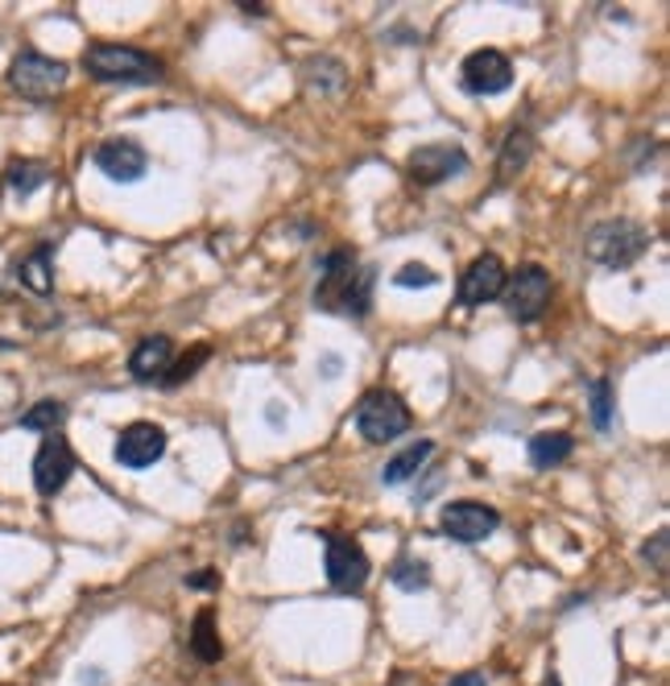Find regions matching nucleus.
<instances>
[{"mask_svg": "<svg viewBox=\"0 0 670 686\" xmlns=\"http://www.w3.org/2000/svg\"><path fill=\"white\" fill-rule=\"evenodd\" d=\"M373 307V269H364L352 248H336L323 257V274L315 281V310L364 319Z\"/></svg>", "mask_w": 670, "mask_h": 686, "instance_id": "f257e3e1", "label": "nucleus"}, {"mask_svg": "<svg viewBox=\"0 0 670 686\" xmlns=\"http://www.w3.org/2000/svg\"><path fill=\"white\" fill-rule=\"evenodd\" d=\"M84 70L96 84H121V87H150L166 75L162 58H154L150 51H138V46H117V42L87 46Z\"/></svg>", "mask_w": 670, "mask_h": 686, "instance_id": "f03ea898", "label": "nucleus"}, {"mask_svg": "<svg viewBox=\"0 0 670 686\" xmlns=\"http://www.w3.org/2000/svg\"><path fill=\"white\" fill-rule=\"evenodd\" d=\"M646 248H650V232L625 215L592 223L584 236V257L592 265H604V269H629L634 261L646 257Z\"/></svg>", "mask_w": 670, "mask_h": 686, "instance_id": "7ed1b4c3", "label": "nucleus"}, {"mask_svg": "<svg viewBox=\"0 0 670 686\" xmlns=\"http://www.w3.org/2000/svg\"><path fill=\"white\" fill-rule=\"evenodd\" d=\"M70 79V67L63 58L37 51H21L9 67V87L18 91L21 100H54Z\"/></svg>", "mask_w": 670, "mask_h": 686, "instance_id": "20e7f679", "label": "nucleus"}, {"mask_svg": "<svg viewBox=\"0 0 670 686\" xmlns=\"http://www.w3.org/2000/svg\"><path fill=\"white\" fill-rule=\"evenodd\" d=\"M550 298H554V286H550V274L542 265H517L501 290V302L517 323H538L547 314Z\"/></svg>", "mask_w": 670, "mask_h": 686, "instance_id": "39448f33", "label": "nucleus"}, {"mask_svg": "<svg viewBox=\"0 0 670 686\" xmlns=\"http://www.w3.org/2000/svg\"><path fill=\"white\" fill-rule=\"evenodd\" d=\"M356 430L364 443H389L410 430V410L394 389H369L356 401Z\"/></svg>", "mask_w": 670, "mask_h": 686, "instance_id": "423d86ee", "label": "nucleus"}, {"mask_svg": "<svg viewBox=\"0 0 670 686\" xmlns=\"http://www.w3.org/2000/svg\"><path fill=\"white\" fill-rule=\"evenodd\" d=\"M468 166H472V157L455 141H430V145H418L406 157V174H410V182H418V187H439L447 178H460Z\"/></svg>", "mask_w": 670, "mask_h": 686, "instance_id": "0eeeda50", "label": "nucleus"}, {"mask_svg": "<svg viewBox=\"0 0 670 686\" xmlns=\"http://www.w3.org/2000/svg\"><path fill=\"white\" fill-rule=\"evenodd\" d=\"M323 566H327V584L336 591H361L369 584V554L356 538L348 533H327L323 538Z\"/></svg>", "mask_w": 670, "mask_h": 686, "instance_id": "6e6552de", "label": "nucleus"}, {"mask_svg": "<svg viewBox=\"0 0 670 686\" xmlns=\"http://www.w3.org/2000/svg\"><path fill=\"white\" fill-rule=\"evenodd\" d=\"M439 525H443V533L451 538V542L476 546V542H484L488 533H497L501 513L493 509V505H484V500H451V505H443Z\"/></svg>", "mask_w": 670, "mask_h": 686, "instance_id": "1a4fd4ad", "label": "nucleus"}, {"mask_svg": "<svg viewBox=\"0 0 670 686\" xmlns=\"http://www.w3.org/2000/svg\"><path fill=\"white\" fill-rule=\"evenodd\" d=\"M460 84H464L468 96H501L514 87V63L493 46L472 51L460 67Z\"/></svg>", "mask_w": 670, "mask_h": 686, "instance_id": "9d476101", "label": "nucleus"}, {"mask_svg": "<svg viewBox=\"0 0 670 686\" xmlns=\"http://www.w3.org/2000/svg\"><path fill=\"white\" fill-rule=\"evenodd\" d=\"M117 464L129 467V472H145L154 467L162 455H166V430L154 427V422H129V427L117 434V446H112Z\"/></svg>", "mask_w": 670, "mask_h": 686, "instance_id": "9b49d317", "label": "nucleus"}, {"mask_svg": "<svg viewBox=\"0 0 670 686\" xmlns=\"http://www.w3.org/2000/svg\"><path fill=\"white\" fill-rule=\"evenodd\" d=\"M96 170L112 182H141L145 170H150V154L141 150L133 137H108L96 145Z\"/></svg>", "mask_w": 670, "mask_h": 686, "instance_id": "f8f14e48", "label": "nucleus"}, {"mask_svg": "<svg viewBox=\"0 0 670 686\" xmlns=\"http://www.w3.org/2000/svg\"><path fill=\"white\" fill-rule=\"evenodd\" d=\"M70 472H75V451L63 434H46L34 455V488L42 497H58L67 488Z\"/></svg>", "mask_w": 670, "mask_h": 686, "instance_id": "ddd939ff", "label": "nucleus"}, {"mask_svg": "<svg viewBox=\"0 0 670 686\" xmlns=\"http://www.w3.org/2000/svg\"><path fill=\"white\" fill-rule=\"evenodd\" d=\"M505 277H509L505 261H501L497 253H481V257L460 274V302H464V307L493 302V298H501V290H505Z\"/></svg>", "mask_w": 670, "mask_h": 686, "instance_id": "4468645a", "label": "nucleus"}, {"mask_svg": "<svg viewBox=\"0 0 670 686\" xmlns=\"http://www.w3.org/2000/svg\"><path fill=\"white\" fill-rule=\"evenodd\" d=\"M174 361V340L171 335H145V340L129 352V373L133 380H162V373Z\"/></svg>", "mask_w": 670, "mask_h": 686, "instance_id": "2eb2a0df", "label": "nucleus"}, {"mask_svg": "<svg viewBox=\"0 0 670 686\" xmlns=\"http://www.w3.org/2000/svg\"><path fill=\"white\" fill-rule=\"evenodd\" d=\"M344 84H348V70L340 58L310 54L307 63H303V87H307L310 96H336V91H344Z\"/></svg>", "mask_w": 670, "mask_h": 686, "instance_id": "dca6fc26", "label": "nucleus"}, {"mask_svg": "<svg viewBox=\"0 0 670 686\" xmlns=\"http://www.w3.org/2000/svg\"><path fill=\"white\" fill-rule=\"evenodd\" d=\"M51 257H54V244H37L34 253H25V257L18 261V281L25 286L30 294H46L54 290V265H51Z\"/></svg>", "mask_w": 670, "mask_h": 686, "instance_id": "f3484780", "label": "nucleus"}, {"mask_svg": "<svg viewBox=\"0 0 670 686\" xmlns=\"http://www.w3.org/2000/svg\"><path fill=\"white\" fill-rule=\"evenodd\" d=\"M430 455H435V443H430V439H418V443H410L406 451H397L394 460L381 467V484H389V488L406 484L410 476H418V472L427 467Z\"/></svg>", "mask_w": 670, "mask_h": 686, "instance_id": "a211bd4d", "label": "nucleus"}, {"mask_svg": "<svg viewBox=\"0 0 670 686\" xmlns=\"http://www.w3.org/2000/svg\"><path fill=\"white\" fill-rule=\"evenodd\" d=\"M187 645H190V653L204 662V666H216V662L223 657V641H220V629H216V612H211V608L195 612Z\"/></svg>", "mask_w": 670, "mask_h": 686, "instance_id": "6ab92c4d", "label": "nucleus"}, {"mask_svg": "<svg viewBox=\"0 0 670 686\" xmlns=\"http://www.w3.org/2000/svg\"><path fill=\"white\" fill-rule=\"evenodd\" d=\"M571 451H575V439H571L568 430H542V434L530 439V464L547 472V467L568 464Z\"/></svg>", "mask_w": 670, "mask_h": 686, "instance_id": "aec40b11", "label": "nucleus"}, {"mask_svg": "<svg viewBox=\"0 0 670 686\" xmlns=\"http://www.w3.org/2000/svg\"><path fill=\"white\" fill-rule=\"evenodd\" d=\"M4 182H9V190H13L18 199H30L34 190H42L51 182V166H46V162H34V157H21V162H9Z\"/></svg>", "mask_w": 670, "mask_h": 686, "instance_id": "412c9836", "label": "nucleus"}, {"mask_svg": "<svg viewBox=\"0 0 670 686\" xmlns=\"http://www.w3.org/2000/svg\"><path fill=\"white\" fill-rule=\"evenodd\" d=\"M530 154H534L530 129H509V137H505V145H501V157H497V178H501V182H509L514 174L526 170Z\"/></svg>", "mask_w": 670, "mask_h": 686, "instance_id": "4be33fe9", "label": "nucleus"}, {"mask_svg": "<svg viewBox=\"0 0 670 686\" xmlns=\"http://www.w3.org/2000/svg\"><path fill=\"white\" fill-rule=\"evenodd\" d=\"M63 422H67V406H63V401H54V397H46V401H37L34 410L21 413V427L42 430V434H58Z\"/></svg>", "mask_w": 670, "mask_h": 686, "instance_id": "5701e85b", "label": "nucleus"}, {"mask_svg": "<svg viewBox=\"0 0 670 686\" xmlns=\"http://www.w3.org/2000/svg\"><path fill=\"white\" fill-rule=\"evenodd\" d=\"M207 361H211V347H207V343H195V347H190L183 361H171V368L162 373V385H166V389H178V385H187V380L195 377V373H199V368H204Z\"/></svg>", "mask_w": 670, "mask_h": 686, "instance_id": "b1692460", "label": "nucleus"}, {"mask_svg": "<svg viewBox=\"0 0 670 686\" xmlns=\"http://www.w3.org/2000/svg\"><path fill=\"white\" fill-rule=\"evenodd\" d=\"M389 579H394L402 591H422V587H430V566L422 563V558L402 554V558L389 566Z\"/></svg>", "mask_w": 670, "mask_h": 686, "instance_id": "393cba45", "label": "nucleus"}, {"mask_svg": "<svg viewBox=\"0 0 670 686\" xmlns=\"http://www.w3.org/2000/svg\"><path fill=\"white\" fill-rule=\"evenodd\" d=\"M587 394H592V427L596 430H608L613 427V380L601 377L587 385Z\"/></svg>", "mask_w": 670, "mask_h": 686, "instance_id": "a878e982", "label": "nucleus"}, {"mask_svg": "<svg viewBox=\"0 0 670 686\" xmlns=\"http://www.w3.org/2000/svg\"><path fill=\"white\" fill-rule=\"evenodd\" d=\"M394 286H402V290H430V286H439V274L435 269H427V265H418V261H410V265H402L394 274Z\"/></svg>", "mask_w": 670, "mask_h": 686, "instance_id": "bb28decb", "label": "nucleus"}, {"mask_svg": "<svg viewBox=\"0 0 670 686\" xmlns=\"http://www.w3.org/2000/svg\"><path fill=\"white\" fill-rule=\"evenodd\" d=\"M667 554H670V533L667 530H658L650 542L641 546V558H646V563H650L658 575H667Z\"/></svg>", "mask_w": 670, "mask_h": 686, "instance_id": "cd10ccee", "label": "nucleus"}, {"mask_svg": "<svg viewBox=\"0 0 670 686\" xmlns=\"http://www.w3.org/2000/svg\"><path fill=\"white\" fill-rule=\"evenodd\" d=\"M187 587H195V591H207V587H220V571H211V566H204L199 575H190Z\"/></svg>", "mask_w": 670, "mask_h": 686, "instance_id": "c85d7f7f", "label": "nucleus"}, {"mask_svg": "<svg viewBox=\"0 0 670 686\" xmlns=\"http://www.w3.org/2000/svg\"><path fill=\"white\" fill-rule=\"evenodd\" d=\"M447 686H488V678H484L481 670H468V674H460V678H451Z\"/></svg>", "mask_w": 670, "mask_h": 686, "instance_id": "c756f323", "label": "nucleus"}, {"mask_svg": "<svg viewBox=\"0 0 670 686\" xmlns=\"http://www.w3.org/2000/svg\"><path fill=\"white\" fill-rule=\"evenodd\" d=\"M542 686H563V683H559V674H547V678H542Z\"/></svg>", "mask_w": 670, "mask_h": 686, "instance_id": "7c9ffc66", "label": "nucleus"}]
</instances>
